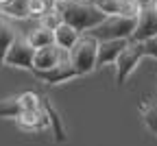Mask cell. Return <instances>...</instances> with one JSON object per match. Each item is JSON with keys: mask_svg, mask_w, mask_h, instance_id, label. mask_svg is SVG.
<instances>
[{"mask_svg": "<svg viewBox=\"0 0 157 146\" xmlns=\"http://www.w3.org/2000/svg\"><path fill=\"white\" fill-rule=\"evenodd\" d=\"M52 7L59 9L63 22L74 26L78 33H92L94 29H98L107 15L98 9L92 0H70V2H55Z\"/></svg>", "mask_w": 157, "mask_h": 146, "instance_id": "obj_1", "label": "cell"}, {"mask_svg": "<svg viewBox=\"0 0 157 146\" xmlns=\"http://www.w3.org/2000/svg\"><path fill=\"white\" fill-rule=\"evenodd\" d=\"M98 46H101V41H98L94 35L85 33L81 39H78V44L68 52V59L74 66V70L78 72V76L92 74L98 68Z\"/></svg>", "mask_w": 157, "mask_h": 146, "instance_id": "obj_2", "label": "cell"}, {"mask_svg": "<svg viewBox=\"0 0 157 146\" xmlns=\"http://www.w3.org/2000/svg\"><path fill=\"white\" fill-rule=\"evenodd\" d=\"M137 26V17H122V15H113L107 17L105 22L94 29L90 35H94L98 41H109V39H131Z\"/></svg>", "mask_w": 157, "mask_h": 146, "instance_id": "obj_3", "label": "cell"}, {"mask_svg": "<svg viewBox=\"0 0 157 146\" xmlns=\"http://www.w3.org/2000/svg\"><path fill=\"white\" fill-rule=\"evenodd\" d=\"M35 48L29 44L26 37H20L13 41V46L9 48L7 52V59H5V66L9 68H20V70H31L35 68Z\"/></svg>", "mask_w": 157, "mask_h": 146, "instance_id": "obj_4", "label": "cell"}, {"mask_svg": "<svg viewBox=\"0 0 157 146\" xmlns=\"http://www.w3.org/2000/svg\"><path fill=\"white\" fill-rule=\"evenodd\" d=\"M144 59V50H142V44H135V41H131V44L127 46V50L120 55V59L116 61V85L122 87L127 79L135 72L137 63Z\"/></svg>", "mask_w": 157, "mask_h": 146, "instance_id": "obj_5", "label": "cell"}, {"mask_svg": "<svg viewBox=\"0 0 157 146\" xmlns=\"http://www.w3.org/2000/svg\"><path fill=\"white\" fill-rule=\"evenodd\" d=\"M33 76H35L37 81H42L44 85H61V83H68V81L76 79L78 72L74 70V66L70 63V59L66 57L61 63H59L57 68H52V70H46V72L33 70Z\"/></svg>", "mask_w": 157, "mask_h": 146, "instance_id": "obj_6", "label": "cell"}, {"mask_svg": "<svg viewBox=\"0 0 157 146\" xmlns=\"http://www.w3.org/2000/svg\"><path fill=\"white\" fill-rule=\"evenodd\" d=\"M151 37H157V2L153 7L140 11V15H137V26H135V33H133L131 41L142 44V41H146Z\"/></svg>", "mask_w": 157, "mask_h": 146, "instance_id": "obj_7", "label": "cell"}, {"mask_svg": "<svg viewBox=\"0 0 157 146\" xmlns=\"http://www.w3.org/2000/svg\"><path fill=\"white\" fill-rule=\"evenodd\" d=\"M131 44V39H109V41H101L98 46V68L103 66H116V61L120 59V55L127 50V46Z\"/></svg>", "mask_w": 157, "mask_h": 146, "instance_id": "obj_8", "label": "cell"}, {"mask_svg": "<svg viewBox=\"0 0 157 146\" xmlns=\"http://www.w3.org/2000/svg\"><path fill=\"white\" fill-rule=\"evenodd\" d=\"M66 57H68V52H63L61 48L55 46V44L44 46V48H39L35 52V68L33 70H42V72L52 70V68H57L59 63H61Z\"/></svg>", "mask_w": 157, "mask_h": 146, "instance_id": "obj_9", "label": "cell"}, {"mask_svg": "<svg viewBox=\"0 0 157 146\" xmlns=\"http://www.w3.org/2000/svg\"><path fill=\"white\" fill-rule=\"evenodd\" d=\"M42 109H44V111H46V116H48V122H50V133H52L55 142H57V144L68 142V133H66V127H63V120H61L59 111L55 109V105H52L48 98H42Z\"/></svg>", "mask_w": 157, "mask_h": 146, "instance_id": "obj_10", "label": "cell"}, {"mask_svg": "<svg viewBox=\"0 0 157 146\" xmlns=\"http://www.w3.org/2000/svg\"><path fill=\"white\" fill-rule=\"evenodd\" d=\"M52 35H55V46H59L63 52H70V50L78 44V39L83 37V33H78L74 26H70V24H66V22L59 26Z\"/></svg>", "mask_w": 157, "mask_h": 146, "instance_id": "obj_11", "label": "cell"}, {"mask_svg": "<svg viewBox=\"0 0 157 146\" xmlns=\"http://www.w3.org/2000/svg\"><path fill=\"white\" fill-rule=\"evenodd\" d=\"M17 124L22 127L24 131H46L50 129V122L44 109H37V111H24L20 116Z\"/></svg>", "mask_w": 157, "mask_h": 146, "instance_id": "obj_12", "label": "cell"}, {"mask_svg": "<svg viewBox=\"0 0 157 146\" xmlns=\"http://www.w3.org/2000/svg\"><path fill=\"white\" fill-rule=\"evenodd\" d=\"M15 39H17L15 29L9 24V20L0 17V66H5L7 52H9V48L13 46V41H15Z\"/></svg>", "mask_w": 157, "mask_h": 146, "instance_id": "obj_13", "label": "cell"}, {"mask_svg": "<svg viewBox=\"0 0 157 146\" xmlns=\"http://www.w3.org/2000/svg\"><path fill=\"white\" fill-rule=\"evenodd\" d=\"M24 37L29 39V44H31L35 50L55 44V35H52V31H48V29H44V26H35V29H31Z\"/></svg>", "mask_w": 157, "mask_h": 146, "instance_id": "obj_14", "label": "cell"}, {"mask_svg": "<svg viewBox=\"0 0 157 146\" xmlns=\"http://www.w3.org/2000/svg\"><path fill=\"white\" fill-rule=\"evenodd\" d=\"M140 111H142V122H144V127L157 135V100L153 98H146L142 105H140Z\"/></svg>", "mask_w": 157, "mask_h": 146, "instance_id": "obj_15", "label": "cell"}, {"mask_svg": "<svg viewBox=\"0 0 157 146\" xmlns=\"http://www.w3.org/2000/svg\"><path fill=\"white\" fill-rule=\"evenodd\" d=\"M22 113H24V107H22V102H20V96H11V98L0 100V118L20 120Z\"/></svg>", "mask_w": 157, "mask_h": 146, "instance_id": "obj_16", "label": "cell"}, {"mask_svg": "<svg viewBox=\"0 0 157 146\" xmlns=\"http://www.w3.org/2000/svg\"><path fill=\"white\" fill-rule=\"evenodd\" d=\"M2 15H5V17H15V20H26V17H31L29 0H11L9 5L2 7Z\"/></svg>", "mask_w": 157, "mask_h": 146, "instance_id": "obj_17", "label": "cell"}, {"mask_svg": "<svg viewBox=\"0 0 157 146\" xmlns=\"http://www.w3.org/2000/svg\"><path fill=\"white\" fill-rule=\"evenodd\" d=\"M63 24V17H61V13H59V9L57 7H50L42 17H39V26H44V29H48V31H57L59 26Z\"/></svg>", "mask_w": 157, "mask_h": 146, "instance_id": "obj_18", "label": "cell"}, {"mask_svg": "<svg viewBox=\"0 0 157 146\" xmlns=\"http://www.w3.org/2000/svg\"><path fill=\"white\" fill-rule=\"evenodd\" d=\"M92 2L101 9L107 17H113V15H120V13H122L124 0H92Z\"/></svg>", "mask_w": 157, "mask_h": 146, "instance_id": "obj_19", "label": "cell"}, {"mask_svg": "<svg viewBox=\"0 0 157 146\" xmlns=\"http://www.w3.org/2000/svg\"><path fill=\"white\" fill-rule=\"evenodd\" d=\"M20 102H22L24 111H37V109H42V96L35 94V92L20 94Z\"/></svg>", "mask_w": 157, "mask_h": 146, "instance_id": "obj_20", "label": "cell"}, {"mask_svg": "<svg viewBox=\"0 0 157 146\" xmlns=\"http://www.w3.org/2000/svg\"><path fill=\"white\" fill-rule=\"evenodd\" d=\"M50 9L48 0H29V11H31V17H42L46 11Z\"/></svg>", "mask_w": 157, "mask_h": 146, "instance_id": "obj_21", "label": "cell"}, {"mask_svg": "<svg viewBox=\"0 0 157 146\" xmlns=\"http://www.w3.org/2000/svg\"><path fill=\"white\" fill-rule=\"evenodd\" d=\"M140 5H137L135 2V0H124V5H122V17H137V15H140Z\"/></svg>", "mask_w": 157, "mask_h": 146, "instance_id": "obj_22", "label": "cell"}, {"mask_svg": "<svg viewBox=\"0 0 157 146\" xmlns=\"http://www.w3.org/2000/svg\"><path fill=\"white\" fill-rule=\"evenodd\" d=\"M142 50H144V57L157 59V37H151V39L142 41Z\"/></svg>", "mask_w": 157, "mask_h": 146, "instance_id": "obj_23", "label": "cell"}, {"mask_svg": "<svg viewBox=\"0 0 157 146\" xmlns=\"http://www.w3.org/2000/svg\"><path fill=\"white\" fill-rule=\"evenodd\" d=\"M11 0H0V7H5V5H9Z\"/></svg>", "mask_w": 157, "mask_h": 146, "instance_id": "obj_24", "label": "cell"}]
</instances>
